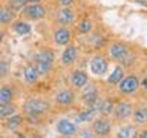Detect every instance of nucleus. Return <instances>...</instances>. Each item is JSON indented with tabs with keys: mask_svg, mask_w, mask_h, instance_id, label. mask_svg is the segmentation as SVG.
Segmentation results:
<instances>
[{
	"mask_svg": "<svg viewBox=\"0 0 147 138\" xmlns=\"http://www.w3.org/2000/svg\"><path fill=\"white\" fill-rule=\"evenodd\" d=\"M110 55L115 58H124L127 55V48L121 43H115L110 46Z\"/></svg>",
	"mask_w": 147,
	"mask_h": 138,
	"instance_id": "15",
	"label": "nucleus"
},
{
	"mask_svg": "<svg viewBox=\"0 0 147 138\" xmlns=\"http://www.w3.org/2000/svg\"><path fill=\"white\" fill-rule=\"evenodd\" d=\"M90 29H92V25H90V22H87V20L81 22L80 25H78V31H80V32H83V34H86V32H89Z\"/></svg>",
	"mask_w": 147,
	"mask_h": 138,
	"instance_id": "28",
	"label": "nucleus"
},
{
	"mask_svg": "<svg viewBox=\"0 0 147 138\" xmlns=\"http://www.w3.org/2000/svg\"><path fill=\"white\" fill-rule=\"evenodd\" d=\"M136 129L133 126H126L118 131V138H136Z\"/></svg>",
	"mask_w": 147,
	"mask_h": 138,
	"instance_id": "18",
	"label": "nucleus"
},
{
	"mask_svg": "<svg viewBox=\"0 0 147 138\" xmlns=\"http://www.w3.org/2000/svg\"><path fill=\"white\" fill-rule=\"evenodd\" d=\"M138 86H140V81H138L136 77H127L119 83L118 87H119L121 92H124V94H130V92L138 89Z\"/></svg>",
	"mask_w": 147,
	"mask_h": 138,
	"instance_id": "5",
	"label": "nucleus"
},
{
	"mask_svg": "<svg viewBox=\"0 0 147 138\" xmlns=\"http://www.w3.org/2000/svg\"><path fill=\"white\" fill-rule=\"evenodd\" d=\"M12 98V89L8 86H3L0 89V103L2 104H9V101Z\"/></svg>",
	"mask_w": 147,
	"mask_h": 138,
	"instance_id": "19",
	"label": "nucleus"
},
{
	"mask_svg": "<svg viewBox=\"0 0 147 138\" xmlns=\"http://www.w3.org/2000/svg\"><path fill=\"white\" fill-rule=\"evenodd\" d=\"M94 109H89V110H84V112H81L80 115H78V120L80 121H89V120L94 117Z\"/></svg>",
	"mask_w": 147,
	"mask_h": 138,
	"instance_id": "25",
	"label": "nucleus"
},
{
	"mask_svg": "<svg viewBox=\"0 0 147 138\" xmlns=\"http://www.w3.org/2000/svg\"><path fill=\"white\" fill-rule=\"evenodd\" d=\"M94 131H95L96 135L106 137V135L110 132V124H109L107 120L98 118V120H95V123H94Z\"/></svg>",
	"mask_w": 147,
	"mask_h": 138,
	"instance_id": "8",
	"label": "nucleus"
},
{
	"mask_svg": "<svg viewBox=\"0 0 147 138\" xmlns=\"http://www.w3.org/2000/svg\"><path fill=\"white\" fill-rule=\"evenodd\" d=\"M28 2H38V0H28Z\"/></svg>",
	"mask_w": 147,
	"mask_h": 138,
	"instance_id": "31",
	"label": "nucleus"
},
{
	"mask_svg": "<svg viewBox=\"0 0 147 138\" xmlns=\"http://www.w3.org/2000/svg\"><path fill=\"white\" fill-rule=\"evenodd\" d=\"M14 31L20 35H25V34H29L31 31V25H28L26 22H16L14 23Z\"/></svg>",
	"mask_w": 147,
	"mask_h": 138,
	"instance_id": "20",
	"label": "nucleus"
},
{
	"mask_svg": "<svg viewBox=\"0 0 147 138\" xmlns=\"http://www.w3.org/2000/svg\"><path fill=\"white\" fill-rule=\"evenodd\" d=\"M71 81H72V85L75 86V87H83V86H86V83H87V74L83 72V71H75V72H72Z\"/></svg>",
	"mask_w": 147,
	"mask_h": 138,
	"instance_id": "10",
	"label": "nucleus"
},
{
	"mask_svg": "<svg viewBox=\"0 0 147 138\" xmlns=\"http://www.w3.org/2000/svg\"><path fill=\"white\" fill-rule=\"evenodd\" d=\"M132 104L130 103H119L115 108V115L118 118H127L129 115H132Z\"/></svg>",
	"mask_w": 147,
	"mask_h": 138,
	"instance_id": "13",
	"label": "nucleus"
},
{
	"mask_svg": "<svg viewBox=\"0 0 147 138\" xmlns=\"http://www.w3.org/2000/svg\"><path fill=\"white\" fill-rule=\"evenodd\" d=\"M14 112H16V108L11 104H2L0 106V117H8V115H12Z\"/></svg>",
	"mask_w": 147,
	"mask_h": 138,
	"instance_id": "22",
	"label": "nucleus"
},
{
	"mask_svg": "<svg viewBox=\"0 0 147 138\" xmlns=\"http://www.w3.org/2000/svg\"><path fill=\"white\" fill-rule=\"evenodd\" d=\"M54 40L57 45H66L67 41L71 40V32H69L66 28H58V29L54 32Z\"/></svg>",
	"mask_w": 147,
	"mask_h": 138,
	"instance_id": "9",
	"label": "nucleus"
},
{
	"mask_svg": "<svg viewBox=\"0 0 147 138\" xmlns=\"http://www.w3.org/2000/svg\"><path fill=\"white\" fill-rule=\"evenodd\" d=\"M100 110L103 112L104 115H107V114H112L113 112V104H112V101H104L103 104H101V108H100Z\"/></svg>",
	"mask_w": 147,
	"mask_h": 138,
	"instance_id": "24",
	"label": "nucleus"
},
{
	"mask_svg": "<svg viewBox=\"0 0 147 138\" xmlns=\"http://www.w3.org/2000/svg\"><path fill=\"white\" fill-rule=\"evenodd\" d=\"M96 98H98V94H96L95 87L94 86H87L86 91L83 92V100H84V103L92 106V104L96 103Z\"/></svg>",
	"mask_w": 147,
	"mask_h": 138,
	"instance_id": "11",
	"label": "nucleus"
},
{
	"mask_svg": "<svg viewBox=\"0 0 147 138\" xmlns=\"http://www.w3.org/2000/svg\"><path fill=\"white\" fill-rule=\"evenodd\" d=\"M90 71L95 74V75H103V74H106V71H107V62L100 57V55H96V57L92 58L90 62Z\"/></svg>",
	"mask_w": 147,
	"mask_h": 138,
	"instance_id": "4",
	"label": "nucleus"
},
{
	"mask_svg": "<svg viewBox=\"0 0 147 138\" xmlns=\"http://www.w3.org/2000/svg\"><path fill=\"white\" fill-rule=\"evenodd\" d=\"M86 138H89V137H86Z\"/></svg>",
	"mask_w": 147,
	"mask_h": 138,
	"instance_id": "32",
	"label": "nucleus"
},
{
	"mask_svg": "<svg viewBox=\"0 0 147 138\" xmlns=\"http://www.w3.org/2000/svg\"><path fill=\"white\" fill-rule=\"evenodd\" d=\"M57 131L64 137H71V135L75 133L77 127H75V124L71 123L69 120H60L58 124H57Z\"/></svg>",
	"mask_w": 147,
	"mask_h": 138,
	"instance_id": "6",
	"label": "nucleus"
},
{
	"mask_svg": "<svg viewBox=\"0 0 147 138\" xmlns=\"http://www.w3.org/2000/svg\"><path fill=\"white\" fill-rule=\"evenodd\" d=\"M23 16L32 18V20H40V18H43L46 16V9L41 6L38 3H32V5H28L22 9Z\"/></svg>",
	"mask_w": 147,
	"mask_h": 138,
	"instance_id": "3",
	"label": "nucleus"
},
{
	"mask_svg": "<svg viewBox=\"0 0 147 138\" xmlns=\"http://www.w3.org/2000/svg\"><path fill=\"white\" fill-rule=\"evenodd\" d=\"M25 80L28 81V83H34V81H37L38 80V77L41 75V74L38 72V69H37L35 66H28L26 69H25Z\"/></svg>",
	"mask_w": 147,
	"mask_h": 138,
	"instance_id": "16",
	"label": "nucleus"
},
{
	"mask_svg": "<svg viewBox=\"0 0 147 138\" xmlns=\"http://www.w3.org/2000/svg\"><path fill=\"white\" fill-rule=\"evenodd\" d=\"M52 63H54V54L49 52V51H41L35 55V68L38 69L41 75H45L51 71Z\"/></svg>",
	"mask_w": 147,
	"mask_h": 138,
	"instance_id": "1",
	"label": "nucleus"
},
{
	"mask_svg": "<svg viewBox=\"0 0 147 138\" xmlns=\"http://www.w3.org/2000/svg\"><path fill=\"white\" fill-rule=\"evenodd\" d=\"M49 109V103L41 98H32L25 104V110L29 115H41Z\"/></svg>",
	"mask_w": 147,
	"mask_h": 138,
	"instance_id": "2",
	"label": "nucleus"
},
{
	"mask_svg": "<svg viewBox=\"0 0 147 138\" xmlns=\"http://www.w3.org/2000/svg\"><path fill=\"white\" fill-rule=\"evenodd\" d=\"M26 2L28 0H9V6L11 9H23Z\"/></svg>",
	"mask_w": 147,
	"mask_h": 138,
	"instance_id": "26",
	"label": "nucleus"
},
{
	"mask_svg": "<svg viewBox=\"0 0 147 138\" xmlns=\"http://www.w3.org/2000/svg\"><path fill=\"white\" fill-rule=\"evenodd\" d=\"M74 94L71 91H61V92H58L57 97H55V100H57V103L58 104H63V106H66V104H71L72 101H74Z\"/></svg>",
	"mask_w": 147,
	"mask_h": 138,
	"instance_id": "14",
	"label": "nucleus"
},
{
	"mask_svg": "<svg viewBox=\"0 0 147 138\" xmlns=\"http://www.w3.org/2000/svg\"><path fill=\"white\" fill-rule=\"evenodd\" d=\"M14 17V12L12 11H8V9H3L2 12H0V22L3 23V25H6L8 22H11Z\"/></svg>",
	"mask_w": 147,
	"mask_h": 138,
	"instance_id": "23",
	"label": "nucleus"
},
{
	"mask_svg": "<svg viewBox=\"0 0 147 138\" xmlns=\"http://www.w3.org/2000/svg\"><path fill=\"white\" fill-rule=\"evenodd\" d=\"M123 75H124V71H123V68H119V66H117L113 69V72L110 74V77L107 78V81L109 83H112V85H119V83L123 81Z\"/></svg>",
	"mask_w": 147,
	"mask_h": 138,
	"instance_id": "17",
	"label": "nucleus"
},
{
	"mask_svg": "<svg viewBox=\"0 0 147 138\" xmlns=\"http://www.w3.org/2000/svg\"><path fill=\"white\" fill-rule=\"evenodd\" d=\"M135 121L140 123V124L147 121V109L146 108H140V109L135 110Z\"/></svg>",
	"mask_w": 147,
	"mask_h": 138,
	"instance_id": "21",
	"label": "nucleus"
},
{
	"mask_svg": "<svg viewBox=\"0 0 147 138\" xmlns=\"http://www.w3.org/2000/svg\"><path fill=\"white\" fill-rule=\"evenodd\" d=\"M77 60V48L75 46H69L64 49V52L61 55V62L64 64H72Z\"/></svg>",
	"mask_w": 147,
	"mask_h": 138,
	"instance_id": "12",
	"label": "nucleus"
},
{
	"mask_svg": "<svg viewBox=\"0 0 147 138\" xmlns=\"http://www.w3.org/2000/svg\"><path fill=\"white\" fill-rule=\"evenodd\" d=\"M140 138H147V131H142L140 133Z\"/></svg>",
	"mask_w": 147,
	"mask_h": 138,
	"instance_id": "30",
	"label": "nucleus"
},
{
	"mask_svg": "<svg viewBox=\"0 0 147 138\" xmlns=\"http://www.w3.org/2000/svg\"><path fill=\"white\" fill-rule=\"evenodd\" d=\"M75 18V14L74 11H71L69 8H61L60 11L57 12V22L60 25H71Z\"/></svg>",
	"mask_w": 147,
	"mask_h": 138,
	"instance_id": "7",
	"label": "nucleus"
},
{
	"mask_svg": "<svg viewBox=\"0 0 147 138\" xmlns=\"http://www.w3.org/2000/svg\"><path fill=\"white\" fill-rule=\"evenodd\" d=\"M20 123H22V117H18V115H16V117H11L8 120V127L9 129H16L17 126H20Z\"/></svg>",
	"mask_w": 147,
	"mask_h": 138,
	"instance_id": "27",
	"label": "nucleus"
},
{
	"mask_svg": "<svg viewBox=\"0 0 147 138\" xmlns=\"http://www.w3.org/2000/svg\"><path fill=\"white\" fill-rule=\"evenodd\" d=\"M57 2H58V3H61V5H66V6H67V5L74 3V0H57Z\"/></svg>",
	"mask_w": 147,
	"mask_h": 138,
	"instance_id": "29",
	"label": "nucleus"
}]
</instances>
